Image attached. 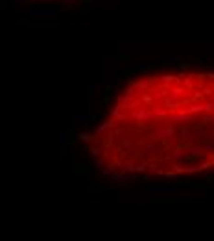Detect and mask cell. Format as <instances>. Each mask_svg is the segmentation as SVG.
I'll list each match as a JSON object with an SVG mask.
<instances>
[{
    "mask_svg": "<svg viewBox=\"0 0 214 241\" xmlns=\"http://www.w3.org/2000/svg\"><path fill=\"white\" fill-rule=\"evenodd\" d=\"M177 189L175 187H162V185H152L148 189L150 197H177Z\"/></svg>",
    "mask_w": 214,
    "mask_h": 241,
    "instance_id": "6da1fadb",
    "label": "cell"
},
{
    "mask_svg": "<svg viewBox=\"0 0 214 241\" xmlns=\"http://www.w3.org/2000/svg\"><path fill=\"white\" fill-rule=\"evenodd\" d=\"M179 67H181V69H190L192 63H190V61H183V63H179Z\"/></svg>",
    "mask_w": 214,
    "mask_h": 241,
    "instance_id": "7a4b0ae2",
    "label": "cell"
}]
</instances>
